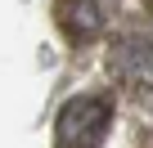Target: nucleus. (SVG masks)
<instances>
[{
    "instance_id": "1",
    "label": "nucleus",
    "mask_w": 153,
    "mask_h": 148,
    "mask_svg": "<svg viewBox=\"0 0 153 148\" xmlns=\"http://www.w3.org/2000/svg\"><path fill=\"white\" fill-rule=\"evenodd\" d=\"M108 77L140 103L153 99V27L131 23L108 45Z\"/></svg>"
},
{
    "instance_id": "2",
    "label": "nucleus",
    "mask_w": 153,
    "mask_h": 148,
    "mask_svg": "<svg viewBox=\"0 0 153 148\" xmlns=\"http://www.w3.org/2000/svg\"><path fill=\"white\" fill-rule=\"evenodd\" d=\"M113 130V94H76L54 117V148H104Z\"/></svg>"
},
{
    "instance_id": "3",
    "label": "nucleus",
    "mask_w": 153,
    "mask_h": 148,
    "mask_svg": "<svg viewBox=\"0 0 153 148\" xmlns=\"http://www.w3.org/2000/svg\"><path fill=\"white\" fill-rule=\"evenodd\" d=\"M117 14V0H54V27L68 45H95Z\"/></svg>"
},
{
    "instance_id": "4",
    "label": "nucleus",
    "mask_w": 153,
    "mask_h": 148,
    "mask_svg": "<svg viewBox=\"0 0 153 148\" xmlns=\"http://www.w3.org/2000/svg\"><path fill=\"white\" fill-rule=\"evenodd\" d=\"M144 9H149V14H153V0H144Z\"/></svg>"
}]
</instances>
